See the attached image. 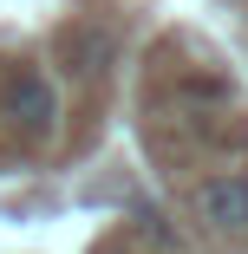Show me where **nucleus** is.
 I'll list each match as a JSON object with an SVG mask.
<instances>
[{"instance_id":"1","label":"nucleus","mask_w":248,"mask_h":254,"mask_svg":"<svg viewBox=\"0 0 248 254\" xmlns=\"http://www.w3.org/2000/svg\"><path fill=\"white\" fill-rule=\"evenodd\" d=\"M189 215L203 222L209 235H222V241L248 235V176H235V170L203 176V183L189 189Z\"/></svg>"},{"instance_id":"2","label":"nucleus","mask_w":248,"mask_h":254,"mask_svg":"<svg viewBox=\"0 0 248 254\" xmlns=\"http://www.w3.org/2000/svg\"><path fill=\"white\" fill-rule=\"evenodd\" d=\"M0 111H7V124H13L20 137H53V124H59V91H53L46 72H13L7 91H0Z\"/></svg>"}]
</instances>
